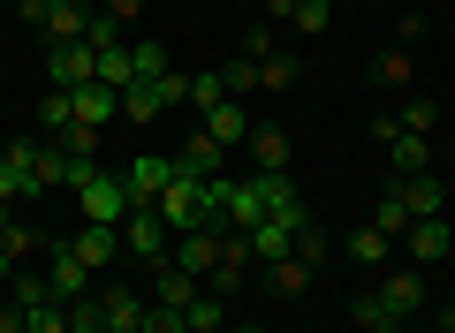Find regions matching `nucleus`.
Here are the masks:
<instances>
[{
	"label": "nucleus",
	"instance_id": "1",
	"mask_svg": "<svg viewBox=\"0 0 455 333\" xmlns=\"http://www.w3.org/2000/svg\"><path fill=\"white\" fill-rule=\"evenodd\" d=\"M418 303H425V273H418V266L379 273V296H364V303H357V326H364V333H395L410 311H418Z\"/></svg>",
	"mask_w": 455,
	"mask_h": 333
},
{
	"label": "nucleus",
	"instance_id": "2",
	"mask_svg": "<svg viewBox=\"0 0 455 333\" xmlns=\"http://www.w3.org/2000/svg\"><path fill=\"white\" fill-rule=\"evenodd\" d=\"M304 227H311V205H304V197L274 205L259 227H251V258H259V266H281V258L296 250V235H304Z\"/></svg>",
	"mask_w": 455,
	"mask_h": 333
},
{
	"label": "nucleus",
	"instance_id": "3",
	"mask_svg": "<svg viewBox=\"0 0 455 333\" xmlns=\"http://www.w3.org/2000/svg\"><path fill=\"white\" fill-rule=\"evenodd\" d=\"M167 107H190V76H175V68H167L160 83H130V91H122V114H130V122H160Z\"/></svg>",
	"mask_w": 455,
	"mask_h": 333
},
{
	"label": "nucleus",
	"instance_id": "4",
	"mask_svg": "<svg viewBox=\"0 0 455 333\" xmlns=\"http://www.w3.org/2000/svg\"><path fill=\"white\" fill-rule=\"evenodd\" d=\"M76 205H84L92 227H122L130 220V190H122V175H107V167H99L92 182H76Z\"/></svg>",
	"mask_w": 455,
	"mask_h": 333
},
{
	"label": "nucleus",
	"instance_id": "5",
	"mask_svg": "<svg viewBox=\"0 0 455 333\" xmlns=\"http://www.w3.org/2000/svg\"><path fill=\"white\" fill-rule=\"evenodd\" d=\"M92 288H99V281H92V266H84V258L68 250V242H46V296L68 311V303H76V296H92Z\"/></svg>",
	"mask_w": 455,
	"mask_h": 333
},
{
	"label": "nucleus",
	"instance_id": "6",
	"mask_svg": "<svg viewBox=\"0 0 455 333\" xmlns=\"http://www.w3.org/2000/svg\"><path fill=\"white\" fill-rule=\"evenodd\" d=\"M152 212H160V220L175 227V235H190V227H205V182L175 175V182L160 190V205H152Z\"/></svg>",
	"mask_w": 455,
	"mask_h": 333
},
{
	"label": "nucleus",
	"instance_id": "7",
	"mask_svg": "<svg viewBox=\"0 0 455 333\" xmlns=\"http://www.w3.org/2000/svg\"><path fill=\"white\" fill-rule=\"evenodd\" d=\"M167 182H175V159H167V152H137L130 167H122V190H130V205H160Z\"/></svg>",
	"mask_w": 455,
	"mask_h": 333
},
{
	"label": "nucleus",
	"instance_id": "8",
	"mask_svg": "<svg viewBox=\"0 0 455 333\" xmlns=\"http://www.w3.org/2000/svg\"><path fill=\"white\" fill-rule=\"evenodd\" d=\"M220 250H228L220 227H190V235H175V266L190 273V281H212V273H220Z\"/></svg>",
	"mask_w": 455,
	"mask_h": 333
},
{
	"label": "nucleus",
	"instance_id": "9",
	"mask_svg": "<svg viewBox=\"0 0 455 333\" xmlns=\"http://www.w3.org/2000/svg\"><path fill=\"white\" fill-rule=\"evenodd\" d=\"M228 167V144H212L205 129H190V137L175 144V175H190V182H212Z\"/></svg>",
	"mask_w": 455,
	"mask_h": 333
},
{
	"label": "nucleus",
	"instance_id": "10",
	"mask_svg": "<svg viewBox=\"0 0 455 333\" xmlns=\"http://www.w3.org/2000/svg\"><path fill=\"white\" fill-rule=\"evenodd\" d=\"M122 250H137V258L160 266V258H167V220L152 205H130V220H122Z\"/></svg>",
	"mask_w": 455,
	"mask_h": 333
},
{
	"label": "nucleus",
	"instance_id": "11",
	"mask_svg": "<svg viewBox=\"0 0 455 333\" xmlns=\"http://www.w3.org/2000/svg\"><path fill=\"white\" fill-rule=\"evenodd\" d=\"M46 46H84V31H92V0H46Z\"/></svg>",
	"mask_w": 455,
	"mask_h": 333
},
{
	"label": "nucleus",
	"instance_id": "12",
	"mask_svg": "<svg viewBox=\"0 0 455 333\" xmlns=\"http://www.w3.org/2000/svg\"><path fill=\"white\" fill-rule=\"evenodd\" d=\"M99 76V53L92 46H53L46 53V83L53 91H76V83H92Z\"/></svg>",
	"mask_w": 455,
	"mask_h": 333
},
{
	"label": "nucleus",
	"instance_id": "13",
	"mask_svg": "<svg viewBox=\"0 0 455 333\" xmlns=\"http://www.w3.org/2000/svg\"><path fill=\"white\" fill-rule=\"evenodd\" d=\"M387 167H395V182H403V175H433V144H425L418 129L395 122V137H387Z\"/></svg>",
	"mask_w": 455,
	"mask_h": 333
},
{
	"label": "nucleus",
	"instance_id": "14",
	"mask_svg": "<svg viewBox=\"0 0 455 333\" xmlns=\"http://www.w3.org/2000/svg\"><path fill=\"white\" fill-rule=\"evenodd\" d=\"M68 250H76L84 266H92V281H99V273L122 258V227H92V220H84V235H68Z\"/></svg>",
	"mask_w": 455,
	"mask_h": 333
},
{
	"label": "nucleus",
	"instance_id": "15",
	"mask_svg": "<svg viewBox=\"0 0 455 333\" xmlns=\"http://www.w3.org/2000/svg\"><path fill=\"white\" fill-rule=\"evenodd\" d=\"M99 303H107V333H145V311H152V303L145 296H137V288H99Z\"/></svg>",
	"mask_w": 455,
	"mask_h": 333
},
{
	"label": "nucleus",
	"instance_id": "16",
	"mask_svg": "<svg viewBox=\"0 0 455 333\" xmlns=\"http://www.w3.org/2000/svg\"><path fill=\"white\" fill-rule=\"evenodd\" d=\"M403 242H410V266L425 273V266H440V258H448V242H455V235H448V220H410V227H403Z\"/></svg>",
	"mask_w": 455,
	"mask_h": 333
},
{
	"label": "nucleus",
	"instance_id": "17",
	"mask_svg": "<svg viewBox=\"0 0 455 333\" xmlns=\"http://www.w3.org/2000/svg\"><path fill=\"white\" fill-rule=\"evenodd\" d=\"M152 288H160V303H167V311H190V303L205 296V281H190V273H182L175 258H160V266H152Z\"/></svg>",
	"mask_w": 455,
	"mask_h": 333
},
{
	"label": "nucleus",
	"instance_id": "18",
	"mask_svg": "<svg viewBox=\"0 0 455 333\" xmlns=\"http://www.w3.org/2000/svg\"><path fill=\"white\" fill-rule=\"evenodd\" d=\"M395 197L410 205V220H440V205H448L440 175H403V182H395Z\"/></svg>",
	"mask_w": 455,
	"mask_h": 333
},
{
	"label": "nucleus",
	"instance_id": "19",
	"mask_svg": "<svg viewBox=\"0 0 455 333\" xmlns=\"http://www.w3.org/2000/svg\"><path fill=\"white\" fill-rule=\"evenodd\" d=\"M114 114H122V91H114V83H76V122H92V129H107Z\"/></svg>",
	"mask_w": 455,
	"mask_h": 333
},
{
	"label": "nucleus",
	"instance_id": "20",
	"mask_svg": "<svg viewBox=\"0 0 455 333\" xmlns=\"http://www.w3.org/2000/svg\"><path fill=\"white\" fill-rule=\"evenodd\" d=\"M205 137H212V144H228V152H235V144H251V114L235 107V99H220V107L205 114Z\"/></svg>",
	"mask_w": 455,
	"mask_h": 333
},
{
	"label": "nucleus",
	"instance_id": "21",
	"mask_svg": "<svg viewBox=\"0 0 455 333\" xmlns=\"http://www.w3.org/2000/svg\"><path fill=\"white\" fill-rule=\"evenodd\" d=\"M259 220H266V190H259V182H235V190H228V227H243V235H251Z\"/></svg>",
	"mask_w": 455,
	"mask_h": 333
},
{
	"label": "nucleus",
	"instance_id": "22",
	"mask_svg": "<svg viewBox=\"0 0 455 333\" xmlns=\"http://www.w3.org/2000/svg\"><path fill=\"white\" fill-rule=\"evenodd\" d=\"M251 159H259V175H281L289 167V137L281 129H251Z\"/></svg>",
	"mask_w": 455,
	"mask_h": 333
},
{
	"label": "nucleus",
	"instance_id": "23",
	"mask_svg": "<svg viewBox=\"0 0 455 333\" xmlns=\"http://www.w3.org/2000/svg\"><path fill=\"white\" fill-rule=\"evenodd\" d=\"M296 76H304V61H296V53H281V46L259 61V91H289Z\"/></svg>",
	"mask_w": 455,
	"mask_h": 333
},
{
	"label": "nucleus",
	"instance_id": "24",
	"mask_svg": "<svg viewBox=\"0 0 455 333\" xmlns=\"http://www.w3.org/2000/svg\"><path fill=\"white\" fill-rule=\"evenodd\" d=\"M130 68H137V83H160V76H167V46H152V38H130Z\"/></svg>",
	"mask_w": 455,
	"mask_h": 333
},
{
	"label": "nucleus",
	"instance_id": "25",
	"mask_svg": "<svg viewBox=\"0 0 455 333\" xmlns=\"http://www.w3.org/2000/svg\"><path fill=\"white\" fill-rule=\"evenodd\" d=\"M220 83H228V99H251V91H259V61H251V53H228Z\"/></svg>",
	"mask_w": 455,
	"mask_h": 333
},
{
	"label": "nucleus",
	"instance_id": "26",
	"mask_svg": "<svg viewBox=\"0 0 455 333\" xmlns=\"http://www.w3.org/2000/svg\"><path fill=\"white\" fill-rule=\"evenodd\" d=\"M387 250H395V235H379V227H357L349 235V258L357 266H387Z\"/></svg>",
	"mask_w": 455,
	"mask_h": 333
},
{
	"label": "nucleus",
	"instance_id": "27",
	"mask_svg": "<svg viewBox=\"0 0 455 333\" xmlns=\"http://www.w3.org/2000/svg\"><path fill=\"white\" fill-rule=\"evenodd\" d=\"M38 122H46V137H61V129L76 122V91H53V83H46V107H38Z\"/></svg>",
	"mask_w": 455,
	"mask_h": 333
},
{
	"label": "nucleus",
	"instance_id": "28",
	"mask_svg": "<svg viewBox=\"0 0 455 333\" xmlns=\"http://www.w3.org/2000/svg\"><path fill=\"white\" fill-rule=\"evenodd\" d=\"M289 23H296V38H319L326 23H334V0H296V16H289Z\"/></svg>",
	"mask_w": 455,
	"mask_h": 333
},
{
	"label": "nucleus",
	"instance_id": "29",
	"mask_svg": "<svg viewBox=\"0 0 455 333\" xmlns=\"http://www.w3.org/2000/svg\"><path fill=\"white\" fill-rule=\"evenodd\" d=\"M220 99H228L220 68H197V76H190V107H197V114H212V107H220Z\"/></svg>",
	"mask_w": 455,
	"mask_h": 333
},
{
	"label": "nucleus",
	"instance_id": "30",
	"mask_svg": "<svg viewBox=\"0 0 455 333\" xmlns=\"http://www.w3.org/2000/svg\"><path fill=\"white\" fill-rule=\"evenodd\" d=\"M68 333H107V303H99V296H76V303H68Z\"/></svg>",
	"mask_w": 455,
	"mask_h": 333
},
{
	"label": "nucleus",
	"instance_id": "31",
	"mask_svg": "<svg viewBox=\"0 0 455 333\" xmlns=\"http://www.w3.org/2000/svg\"><path fill=\"white\" fill-rule=\"evenodd\" d=\"M23 333H68V311L61 303H23Z\"/></svg>",
	"mask_w": 455,
	"mask_h": 333
},
{
	"label": "nucleus",
	"instance_id": "32",
	"mask_svg": "<svg viewBox=\"0 0 455 333\" xmlns=\"http://www.w3.org/2000/svg\"><path fill=\"white\" fill-rule=\"evenodd\" d=\"M274 288H281V296H304V288H311V266H304V258H281V266H274Z\"/></svg>",
	"mask_w": 455,
	"mask_h": 333
},
{
	"label": "nucleus",
	"instance_id": "33",
	"mask_svg": "<svg viewBox=\"0 0 455 333\" xmlns=\"http://www.w3.org/2000/svg\"><path fill=\"white\" fill-rule=\"evenodd\" d=\"M372 227H379V235H403V227H410V205H403V197H379V212H372Z\"/></svg>",
	"mask_w": 455,
	"mask_h": 333
},
{
	"label": "nucleus",
	"instance_id": "34",
	"mask_svg": "<svg viewBox=\"0 0 455 333\" xmlns=\"http://www.w3.org/2000/svg\"><path fill=\"white\" fill-rule=\"evenodd\" d=\"M182 318H190V333H220V296H197Z\"/></svg>",
	"mask_w": 455,
	"mask_h": 333
},
{
	"label": "nucleus",
	"instance_id": "35",
	"mask_svg": "<svg viewBox=\"0 0 455 333\" xmlns=\"http://www.w3.org/2000/svg\"><path fill=\"white\" fill-rule=\"evenodd\" d=\"M0 250L16 258V266H31V250H38V235H31V227H16V220H8V235H0Z\"/></svg>",
	"mask_w": 455,
	"mask_h": 333
},
{
	"label": "nucleus",
	"instance_id": "36",
	"mask_svg": "<svg viewBox=\"0 0 455 333\" xmlns=\"http://www.w3.org/2000/svg\"><path fill=\"white\" fill-rule=\"evenodd\" d=\"M145 333H190V318L167 311V303H152V311H145Z\"/></svg>",
	"mask_w": 455,
	"mask_h": 333
},
{
	"label": "nucleus",
	"instance_id": "37",
	"mask_svg": "<svg viewBox=\"0 0 455 333\" xmlns=\"http://www.w3.org/2000/svg\"><path fill=\"white\" fill-rule=\"evenodd\" d=\"M235 53H251V61H266V53H274V31H266V23H251V31L235 38Z\"/></svg>",
	"mask_w": 455,
	"mask_h": 333
},
{
	"label": "nucleus",
	"instance_id": "38",
	"mask_svg": "<svg viewBox=\"0 0 455 333\" xmlns=\"http://www.w3.org/2000/svg\"><path fill=\"white\" fill-rule=\"evenodd\" d=\"M433 114H440V107H425V99H410V107L395 114V122H403V129H418V137H433Z\"/></svg>",
	"mask_w": 455,
	"mask_h": 333
},
{
	"label": "nucleus",
	"instance_id": "39",
	"mask_svg": "<svg viewBox=\"0 0 455 333\" xmlns=\"http://www.w3.org/2000/svg\"><path fill=\"white\" fill-rule=\"evenodd\" d=\"M296 258H304V266H311V273H319V266H326V235H319V227H304V235H296Z\"/></svg>",
	"mask_w": 455,
	"mask_h": 333
},
{
	"label": "nucleus",
	"instance_id": "40",
	"mask_svg": "<svg viewBox=\"0 0 455 333\" xmlns=\"http://www.w3.org/2000/svg\"><path fill=\"white\" fill-rule=\"evenodd\" d=\"M23 197H31V182H23L16 167H8V159H0V205H23Z\"/></svg>",
	"mask_w": 455,
	"mask_h": 333
},
{
	"label": "nucleus",
	"instance_id": "41",
	"mask_svg": "<svg viewBox=\"0 0 455 333\" xmlns=\"http://www.w3.org/2000/svg\"><path fill=\"white\" fill-rule=\"evenodd\" d=\"M137 8H145V0H107V16H114V23H137Z\"/></svg>",
	"mask_w": 455,
	"mask_h": 333
},
{
	"label": "nucleus",
	"instance_id": "42",
	"mask_svg": "<svg viewBox=\"0 0 455 333\" xmlns=\"http://www.w3.org/2000/svg\"><path fill=\"white\" fill-rule=\"evenodd\" d=\"M266 16H274V23H289V16H296V0H266Z\"/></svg>",
	"mask_w": 455,
	"mask_h": 333
},
{
	"label": "nucleus",
	"instance_id": "43",
	"mask_svg": "<svg viewBox=\"0 0 455 333\" xmlns=\"http://www.w3.org/2000/svg\"><path fill=\"white\" fill-rule=\"evenodd\" d=\"M16 273H23V266H16V258H8V250H0V288H8V281H16Z\"/></svg>",
	"mask_w": 455,
	"mask_h": 333
},
{
	"label": "nucleus",
	"instance_id": "44",
	"mask_svg": "<svg viewBox=\"0 0 455 333\" xmlns=\"http://www.w3.org/2000/svg\"><path fill=\"white\" fill-rule=\"evenodd\" d=\"M440 333H455V303H448V311H440Z\"/></svg>",
	"mask_w": 455,
	"mask_h": 333
},
{
	"label": "nucleus",
	"instance_id": "45",
	"mask_svg": "<svg viewBox=\"0 0 455 333\" xmlns=\"http://www.w3.org/2000/svg\"><path fill=\"white\" fill-rule=\"evenodd\" d=\"M228 333H266V326H228Z\"/></svg>",
	"mask_w": 455,
	"mask_h": 333
}]
</instances>
